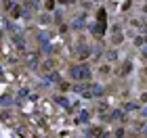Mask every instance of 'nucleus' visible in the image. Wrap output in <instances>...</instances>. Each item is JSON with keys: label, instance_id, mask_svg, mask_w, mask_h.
<instances>
[{"label": "nucleus", "instance_id": "412c9836", "mask_svg": "<svg viewBox=\"0 0 147 138\" xmlns=\"http://www.w3.org/2000/svg\"><path fill=\"white\" fill-rule=\"evenodd\" d=\"M143 13H145V15H147V2L143 4Z\"/></svg>", "mask_w": 147, "mask_h": 138}, {"label": "nucleus", "instance_id": "dca6fc26", "mask_svg": "<svg viewBox=\"0 0 147 138\" xmlns=\"http://www.w3.org/2000/svg\"><path fill=\"white\" fill-rule=\"evenodd\" d=\"M113 134H116V136H124L126 132H124V128H118V130H116V132H113Z\"/></svg>", "mask_w": 147, "mask_h": 138}, {"label": "nucleus", "instance_id": "0eeeda50", "mask_svg": "<svg viewBox=\"0 0 147 138\" xmlns=\"http://www.w3.org/2000/svg\"><path fill=\"white\" fill-rule=\"evenodd\" d=\"M57 4H59L57 0H44V4H42V6H44V11H46V13H55V6H57Z\"/></svg>", "mask_w": 147, "mask_h": 138}, {"label": "nucleus", "instance_id": "2eb2a0df", "mask_svg": "<svg viewBox=\"0 0 147 138\" xmlns=\"http://www.w3.org/2000/svg\"><path fill=\"white\" fill-rule=\"evenodd\" d=\"M59 88H61V90H69V84H65V82H59Z\"/></svg>", "mask_w": 147, "mask_h": 138}, {"label": "nucleus", "instance_id": "20e7f679", "mask_svg": "<svg viewBox=\"0 0 147 138\" xmlns=\"http://www.w3.org/2000/svg\"><path fill=\"white\" fill-rule=\"evenodd\" d=\"M21 15H23V6L21 4H13V9L9 11V17L11 19H19Z\"/></svg>", "mask_w": 147, "mask_h": 138}, {"label": "nucleus", "instance_id": "4468645a", "mask_svg": "<svg viewBox=\"0 0 147 138\" xmlns=\"http://www.w3.org/2000/svg\"><path fill=\"white\" fill-rule=\"evenodd\" d=\"M139 101H141L143 105H147V92H143V94H141V96H139Z\"/></svg>", "mask_w": 147, "mask_h": 138}, {"label": "nucleus", "instance_id": "6e6552de", "mask_svg": "<svg viewBox=\"0 0 147 138\" xmlns=\"http://www.w3.org/2000/svg\"><path fill=\"white\" fill-rule=\"evenodd\" d=\"M143 42H147L145 36H137V38H135V46H137V48H143V46H145Z\"/></svg>", "mask_w": 147, "mask_h": 138}, {"label": "nucleus", "instance_id": "f257e3e1", "mask_svg": "<svg viewBox=\"0 0 147 138\" xmlns=\"http://www.w3.org/2000/svg\"><path fill=\"white\" fill-rule=\"evenodd\" d=\"M69 77L74 82H88L90 80V69H88V65H74V67L69 69Z\"/></svg>", "mask_w": 147, "mask_h": 138}, {"label": "nucleus", "instance_id": "5701e85b", "mask_svg": "<svg viewBox=\"0 0 147 138\" xmlns=\"http://www.w3.org/2000/svg\"><path fill=\"white\" fill-rule=\"evenodd\" d=\"M90 2H99V0H90Z\"/></svg>", "mask_w": 147, "mask_h": 138}, {"label": "nucleus", "instance_id": "7ed1b4c3", "mask_svg": "<svg viewBox=\"0 0 147 138\" xmlns=\"http://www.w3.org/2000/svg\"><path fill=\"white\" fill-rule=\"evenodd\" d=\"M130 71H132V61H124L122 67H120V71H118V75H120V77H126Z\"/></svg>", "mask_w": 147, "mask_h": 138}, {"label": "nucleus", "instance_id": "4be33fe9", "mask_svg": "<svg viewBox=\"0 0 147 138\" xmlns=\"http://www.w3.org/2000/svg\"><path fill=\"white\" fill-rule=\"evenodd\" d=\"M143 75H147V65H145V67H143Z\"/></svg>", "mask_w": 147, "mask_h": 138}, {"label": "nucleus", "instance_id": "9d476101", "mask_svg": "<svg viewBox=\"0 0 147 138\" xmlns=\"http://www.w3.org/2000/svg\"><path fill=\"white\" fill-rule=\"evenodd\" d=\"M2 9H4L6 15H9V11L13 9V2H11V0H2Z\"/></svg>", "mask_w": 147, "mask_h": 138}, {"label": "nucleus", "instance_id": "9b49d317", "mask_svg": "<svg viewBox=\"0 0 147 138\" xmlns=\"http://www.w3.org/2000/svg\"><path fill=\"white\" fill-rule=\"evenodd\" d=\"M141 105H143L141 101H139V103H128V105H126V109H128V111H137L139 107H141Z\"/></svg>", "mask_w": 147, "mask_h": 138}, {"label": "nucleus", "instance_id": "f8f14e48", "mask_svg": "<svg viewBox=\"0 0 147 138\" xmlns=\"http://www.w3.org/2000/svg\"><path fill=\"white\" fill-rule=\"evenodd\" d=\"M88 134H92V136H97V134H99V136H101V134H105V130H103L101 126H99V128H92Z\"/></svg>", "mask_w": 147, "mask_h": 138}, {"label": "nucleus", "instance_id": "39448f33", "mask_svg": "<svg viewBox=\"0 0 147 138\" xmlns=\"http://www.w3.org/2000/svg\"><path fill=\"white\" fill-rule=\"evenodd\" d=\"M53 71V63L46 59V61H40V73H44V75H49Z\"/></svg>", "mask_w": 147, "mask_h": 138}, {"label": "nucleus", "instance_id": "6ab92c4d", "mask_svg": "<svg viewBox=\"0 0 147 138\" xmlns=\"http://www.w3.org/2000/svg\"><path fill=\"white\" fill-rule=\"evenodd\" d=\"M141 57H143V61H147V48H143V52H141Z\"/></svg>", "mask_w": 147, "mask_h": 138}, {"label": "nucleus", "instance_id": "a211bd4d", "mask_svg": "<svg viewBox=\"0 0 147 138\" xmlns=\"http://www.w3.org/2000/svg\"><path fill=\"white\" fill-rule=\"evenodd\" d=\"M59 4H69V2H74V0H57Z\"/></svg>", "mask_w": 147, "mask_h": 138}, {"label": "nucleus", "instance_id": "423d86ee", "mask_svg": "<svg viewBox=\"0 0 147 138\" xmlns=\"http://www.w3.org/2000/svg\"><path fill=\"white\" fill-rule=\"evenodd\" d=\"M105 59H107V63H116V61H118V50H116V46L105 52Z\"/></svg>", "mask_w": 147, "mask_h": 138}, {"label": "nucleus", "instance_id": "1a4fd4ad", "mask_svg": "<svg viewBox=\"0 0 147 138\" xmlns=\"http://www.w3.org/2000/svg\"><path fill=\"white\" fill-rule=\"evenodd\" d=\"M99 73H101V75H109L111 67H109V65H101V67H99Z\"/></svg>", "mask_w": 147, "mask_h": 138}, {"label": "nucleus", "instance_id": "f3484780", "mask_svg": "<svg viewBox=\"0 0 147 138\" xmlns=\"http://www.w3.org/2000/svg\"><path fill=\"white\" fill-rule=\"evenodd\" d=\"M57 103H61V105H65V107H67V98H61V96H57Z\"/></svg>", "mask_w": 147, "mask_h": 138}, {"label": "nucleus", "instance_id": "f03ea898", "mask_svg": "<svg viewBox=\"0 0 147 138\" xmlns=\"http://www.w3.org/2000/svg\"><path fill=\"white\" fill-rule=\"evenodd\" d=\"M124 42V31H122V27L120 25H113L111 27V44L113 46H120Z\"/></svg>", "mask_w": 147, "mask_h": 138}, {"label": "nucleus", "instance_id": "aec40b11", "mask_svg": "<svg viewBox=\"0 0 147 138\" xmlns=\"http://www.w3.org/2000/svg\"><path fill=\"white\" fill-rule=\"evenodd\" d=\"M141 117H147V107H145V109L141 111Z\"/></svg>", "mask_w": 147, "mask_h": 138}, {"label": "nucleus", "instance_id": "ddd939ff", "mask_svg": "<svg viewBox=\"0 0 147 138\" xmlns=\"http://www.w3.org/2000/svg\"><path fill=\"white\" fill-rule=\"evenodd\" d=\"M97 21H105V9H99V13H97Z\"/></svg>", "mask_w": 147, "mask_h": 138}]
</instances>
